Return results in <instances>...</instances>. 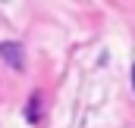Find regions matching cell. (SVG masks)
Instances as JSON below:
<instances>
[{"instance_id":"3957f363","label":"cell","mask_w":135,"mask_h":128,"mask_svg":"<svg viewBox=\"0 0 135 128\" xmlns=\"http://www.w3.org/2000/svg\"><path fill=\"white\" fill-rule=\"evenodd\" d=\"M132 84H135V66H132Z\"/></svg>"},{"instance_id":"6da1fadb","label":"cell","mask_w":135,"mask_h":128,"mask_svg":"<svg viewBox=\"0 0 135 128\" xmlns=\"http://www.w3.org/2000/svg\"><path fill=\"white\" fill-rule=\"evenodd\" d=\"M0 56L13 66V69H22V47H19L16 41H3V44H0Z\"/></svg>"},{"instance_id":"7a4b0ae2","label":"cell","mask_w":135,"mask_h":128,"mask_svg":"<svg viewBox=\"0 0 135 128\" xmlns=\"http://www.w3.org/2000/svg\"><path fill=\"white\" fill-rule=\"evenodd\" d=\"M28 122H38V94H32V103H28Z\"/></svg>"}]
</instances>
